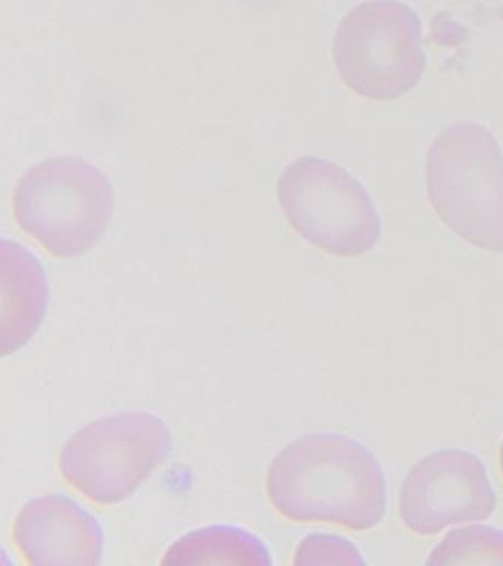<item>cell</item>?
Returning <instances> with one entry per match:
<instances>
[{"label": "cell", "instance_id": "11", "mask_svg": "<svg viewBox=\"0 0 503 566\" xmlns=\"http://www.w3.org/2000/svg\"><path fill=\"white\" fill-rule=\"evenodd\" d=\"M428 565H503V531L472 525L450 531L431 552Z\"/></svg>", "mask_w": 503, "mask_h": 566}, {"label": "cell", "instance_id": "9", "mask_svg": "<svg viewBox=\"0 0 503 566\" xmlns=\"http://www.w3.org/2000/svg\"><path fill=\"white\" fill-rule=\"evenodd\" d=\"M0 255V353L8 356L23 348L41 327L50 290L45 270L32 252L3 239Z\"/></svg>", "mask_w": 503, "mask_h": 566}, {"label": "cell", "instance_id": "2", "mask_svg": "<svg viewBox=\"0 0 503 566\" xmlns=\"http://www.w3.org/2000/svg\"><path fill=\"white\" fill-rule=\"evenodd\" d=\"M427 188L452 232L481 250L503 252V154L488 127H446L428 153Z\"/></svg>", "mask_w": 503, "mask_h": 566}, {"label": "cell", "instance_id": "13", "mask_svg": "<svg viewBox=\"0 0 503 566\" xmlns=\"http://www.w3.org/2000/svg\"><path fill=\"white\" fill-rule=\"evenodd\" d=\"M501 467H502V472H503V444H502V449H501Z\"/></svg>", "mask_w": 503, "mask_h": 566}, {"label": "cell", "instance_id": "10", "mask_svg": "<svg viewBox=\"0 0 503 566\" xmlns=\"http://www.w3.org/2000/svg\"><path fill=\"white\" fill-rule=\"evenodd\" d=\"M161 565H272L266 546L249 531L213 525L193 531L165 553Z\"/></svg>", "mask_w": 503, "mask_h": 566}, {"label": "cell", "instance_id": "1", "mask_svg": "<svg viewBox=\"0 0 503 566\" xmlns=\"http://www.w3.org/2000/svg\"><path fill=\"white\" fill-rule=\"evenodd\" d=\"M266 489L273 507L293 522L374 528L387 512L381 464L364 444L335 432H311L273 460Z\"/></svg>", "mask_w": 503, "mask_h": 566}, {"label": "cell", "instance_id": "4", "mask_svg": "<svg viewBox=\"0 0 503 566\" xmlns=\"http://www.w3.org/2000/svg\"><path fill=\"white\" fill-rule=\"evenodd\" d=\"M334 61L339 77L357 95L392 101L422 78L427 55L417 12L396 0H369L338 24Z\"/></svg>", "mask_w": 503, "mask_h": 566}, {"label": "cell", "instance_id": "5", "mask_svg": "<svg viewBox=\"0 0 503 566\" xmlns=\"http://www.w3.org/2000/svg\"><path fill=\"white\" fill-rule=\"evenodd\" d=\"M277 198L291 228L328 254L361 255L381 237V219L368 190L328 159L291 161L277 181Z\"/></svg>", "mask_w": 503, "mask_h": 566}, {"label": "cell", "instance_id": "3", "mask_svg": "<svg viewBox=\"0 0 503 566\" xmlns=\"http://www.w3.org/2000/svg\"><path fill=\"white\" fill-rule=\"evenodd\" d=\"M113 216L112 184L83 158L46 159L30 168L15 188L14 217L20 229L61 259L95 247Z\"/></svg>", "mask_w": 503, "mask_h": 566}, {"label": "cell", "instance_id": "6", "mask_svg": "<svg viewBox=\"0 0 503 566\" xmlns=\"http://www.w3.org/2000/svg\"><path fill=\"white\" fill-rule=\"evenodd\" d=\"M171 451L165 420L147 411H123L95 420L65 442L60 455L64 480L98 504L134 494Z\"/></svg>", "mask_w": 503, "mask_h": 566}, {"label": "cell", "instance_id": "7", "mask_svg": "<svg viewBox=\"0 0 503 566\" xmlns=\"http://www.w3.org/2000/svg\"><path fill=\"white\" fill-rule=\"evenodd\" d=\"M399 507L406 528L417 535H436L446 526L492 515L496 494L475 454L441 450L410 469L401 484Z\"/></svg>", "mask_w": 503, "mask_h": 566}, {"label": "cell", "instance_id": "8", "mask_svg": "<svg viewBox=\"0 0 503 566\" xmlns=\"http://www.w3.org/2000/svg\"><path fill=\"white\" fill-rule=\"evenodd\" d=\"M14 542L33 566H94L103 560L98 521L63 494L25 504L15 520Z\"/></svg>", "mask_w": 503, "mask_h": 566}, {"label": "cell", "instance_id": "12", "mask_svg": "<svg viewBox=\"0 0 503 566\" xmlns=\"http://www.w3.org/2000/svg\"><path fill=\"white\" fill-rule=\"evenodd\" d=\"M360 565L365 564L359 551L337 535H307L295 552L294 565Z\"/></svg>", "mask_w": 503, "mask_h": 566}]
</instances>
